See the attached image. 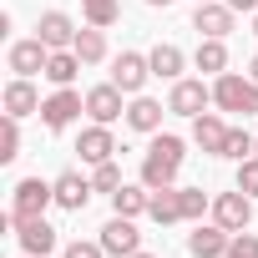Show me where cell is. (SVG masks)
<instances>
[{"label": "cell", "mask_w": 258, "mask_h": 258, "mask_svg": "<svg viewBox=\"0 0 258 258\" xmlns=\"http://www.w3.org/2000/svg\"><path fill=\"white\" fill-rule=\"evenodd\" d=\"M182 137H152L147 157H142V182L147 187H172L177 172H182Z\"/></svg>", "instance_id": "6da1fadb"}, {"label": "cell", "mask_w": 258, "mask_h": 258, "mask_svg": "<svg viewBox=\"0 0 258 258\" xmlns=\"http://www.w3.org/2000/svg\"><path fill=\"white\" fill-rule=\"evenodd\" d=\"M213 101L223 111H238V116H253L258 111V81L253 76H238V71H223L213 81Z\"/></svg>", "instance_id": "7a4b0ae2"}, {"label": "cell", "mask_w": 258, "mask_h": 258, "mask_svg": "<svg viewBox=\"0 0 258 258\" xmlns=\"http://www.w3.org/2000/svg\"><path fill=\"white\" fill-rule=\"evenodd\" d=\"M46 203H56V182H41V177H26V182H16L11 223H31V218H46Z\"/></svg>", "instance_id": "3957f363"}, {"label": "cell", "mask_w": 258, "mask_h": 258, "mask_svg": "<svg viewBox=\"0 0 258 258\" xmlns=\"http://www.w3.org/2000/svg\"><path fill=\"white\" fill-rule=\"evenodd\" d=\"M81 111H86V96H81V91H71V86H61V91H51V96L41 101V121L51 126V132L71 126V121H76Z\"/></svg>", "instance_id": "277c9868"}, {"label": "cell", "mask_w": 258, "mask_h": 258, "mask_svg": "<svg viewBox=\"0 0 258 258\" xmlns=\"http://www.w3.org/2000/svg\"><path fill=\"white\" fill-rule=\"evenodd\" d=\"M213 223H223L228 233H243L253 223V198L238 187V192H218L213 198Z\"/></svg>", "instance_id": "5b68a950"}, {"label": "cell", "mask_w": 258, "mask_h": 258, "mask_svg": "<svg viewBox=\"0 0 258 258\" xmlns=\"http://www.w3.org/2000/svg\"><path fill=\"white\" fill-rule=\"evenodd\" d=\"M101 248H106L111 258H132V253H142V233H137V223L116 213V218L101 228Z\"/></svg>", "instance_id": "8992f818"}, {"label": "cell", "mask_w": 258, "mask_h": 258, "mask_svg": "<svg viewBox=\"0 0 258 258\" xmlns=\"http://www.w3.org/2000/svg\"><path fill=\"white\" fill-rule=\"evenodd\" d=\"M233 6H218V0H203V6L192 11V31L203 36V41H223L228 31H233Z\"/></svg>", "instance_id": "52a82bcc"}, {"label": "cell", "mask_w": 258, "mask_h": 258, "mask_svg": "<svg viewBox=\"0 0 258 258\" xmlns=\"http://www.w3.org/2000/svg\"><path fill=\"white\" fill-rule=\"evenodd\" d=\"M147 76H152V61L137 56V51H121V56L111 61V81H116L126 96H137V91L147 86Z\"/></svg>", "instance_id": "ba28073f"}, {"label": "cell", "mask_w": 258, "mask_h": 258, "mask_svg": "<svg viewBox=\"0 0 258 258\" xmlns=\"http://www.w3.org/2000/svg\"><path fill=\"white\" fill-rule=\"evenodd\" d=\"M121 96H126V91H121L116 81H106V86H91V91H86V111H91V121L111 126V121L126 111V106H121Z\"/></svg>", "instance_id": "9c48e42d"}, {"label": "cell", "mask_w": 258, "mask_h": 258, "mask_svg": "<svg viewBox=\"0 0 258 258\" xmlns=\"http://www.w3.org/2000/svg\"><path fill=\"white\" fill-rule=\"evenodd\" d=\"M152 223H187V187H152Z\"/></svg>", "instance_id": "30bf717a"}, {"label": "cell", "mask_w": 258, "mask_h": 258, "mask_svg": "<svg viewBox=\"0 0 258 258\" xmlns=\"http://www.w3.org/2000/svg\"><path fill=\"white\" fill-rule=\"evenodd\" d=\"M213 101V91L203 81H172V96H167V111L177 116H203V106Z\"/></svg>", "instance_id": "8fae6325"}, {"label": "cell", "mask_w": 258, "mask_h": 258, "mask_svg": "<svg viewBox=\"0 0 258 258\" xmlns=\"http://www.w3.org/2000/svg\"><path fill=\"white\" fill-rule=\"evenodd\" d=\"M228 132H233V126H228L223 116H213V111L192 116V142H198L203 152H213V157H223V147H228Z\"/></svg>", "instance_id": "7c38bea8"}, {"label": "cell", "mask_w": 258, "mask_h": 258, "mask_svg": "<svg viewBox=\"0 0 258 258\" xmlns=\"http://www.w3.org/2000/svg\"><path fill=\"white\" fill-rule=\"evenodd\" d=\"M76 152H81V162H91V167H101V162H111V152H116V137H111V126H86L81 132V142H76Z\"/></svg>", "instance_id": "4fadbf2b"}, {"label": "cell", "mask_w": 258, "mask_h": 258, "mask_svg": "<svg viewBox=\"0 0 258 258\" xmlns=\"http://www.w3.org/2000/svg\"><path fill=\"white\" fill-rule=\"evenodd\" d=\"M36 36H41L51 51H71V46H76V26H71L66 11H46L41 26H36Z\"/></svg>", "instance_id": "5bb4252c"}, {"label": "cell", "mask_w": 258, "mask_h": 258, "mask_svg": "<svg viewBox=\"0 0 258 258\" xmlns=\"http://www.w3.org/2000/svg\"><path fill=\"white\" fill-rule=\"evenodd\" d=\"M46 61H51V46H46L41 36L11 46V71H16V76H36V71H46Z\"/></svg>", "instance_id": "9a60e30c"}, {"label": "cell", "mask_w": 258, "mask_h": 258, "mask_svg": "<svg viewBox=\"0 0 258 258\" xmlns=\"http://www.w3.org/2000/svg\"><path fill=\"white\" fill-rule=\"evenodd\" d=\"M228 243H233V233H228L223 223H208V228H198V233L187 238V253H192V258H223Z\"/></svg>", "instance_id": "2e32d148"}, {"label": "cell", "mask_w": 258, "mask_h": 258, "mask_svg": "<svg viewBox=\"0 0 258 258\" xmlns=\"http://www.w3.org/2000/svg\"><path fill=\"white\" fill-rule=\"evenodd\" d=\"M21 228V248L31 253V258H46L51 248H56V228L46 223V218H31V223H16Z\"/></svg>", "instance_id": "e0dca14e"}, {"label": "cell", "mask_w": 258, "mask_h": 258, "mask_svg": "<svg viewBox=\"0 0 258 258\" xmlns=\"http://www.w3.org/2000/svg\"><path fill=\"white\" fill-rule=\"evenodd\" d=\"M31 111H41V96H36L31 76H16L6 86V116H31Z\"/></svg>", "instance_id": "ac0fdd59"}, {"label": "cell", "mask_w": 258, "mask_h": 258, "mask_svg": "<svg viewBox=\"0 0 258 258\" xmlns=\"http://www.w3.org/2000/svg\"><path fill=\"white\" fill-rule=\"evenodd\" d=\"M91 192H96V187H91L81 172H61V177H56V203H61V208H71V213H81Z\"/></svg>", "instance_id": "d6986e66"}, {"label": "cell", "mask_w": 258, "mask_h": 258, "mask_svg": "<svg viewBox=\"0 0 258 258\" xmlns=\"http://www.w3.org/2000/svg\"><path fill=\"white\" fill-rule=\"evenodd\" d=\"M111 208H116L121 218H142V213L152 208V187H147V182H142V187H126V182H121V187L111 192Z\"/></svg>", "instance_id": "ffe728a7"}, {"label": "cell", "mask_w": 258, "mask_h": 258, "mask_svg": "<svg viewBox=\"0 0 258 258\" xmlns=\"http://www.w3.org/2000/svg\"><path fill=\"white\" fill-rule=\"evenodd\" d=\"M126 126H132V132H157V126H162V101L137 96L132 106H126Z\"/></svg>", "instance_id": "44dd1931"}, {"label": "cell", "mask_w": 258, "mask_h": 258, "mask_svg": "<svg viewBox=\"0 0 258 258\" xmlns=\"http://www.w3.org/2000/svg\"><path fill=\"white\" fill-rule=\"evenodd\" d=\"M76 56H81V66H96V61H106V36H101V26H86V31H76V46H71Z\"/></svg>", "instance_id": "7402d4cb"}, {"label": "cell", "mask_w": 258, "mask_h": 258, "mask_svg": "<svg viewBox=\"0 0 258 258\" xmlns=\"http://www.w3.org/2000/svg\"><path fill=\"white\" fill-rule=\"evenodd\" d=\"M147 61H152V76H162V81H182V51H177V46L162 41V46H152Z\"/></svg>", "instance_id": "603a6c76"}, {"label": "cell", "mask_w": 258, "mask_h": 258, "mask_svg": "<svg viewBox=\"0 0 258 258\" xmlns=\"http://www.w3.org/2000/svg\"><path fill=\"white\" fill-rule=\"evenodd\" d=\"M76 71H81V56L76 51H51V61H46V81H56V86H71L76 81Z\"/></svg>", "instance_id": "cb8c5ba5"}, {"label": "cell", "mask_w": 258, "mask_h": 258, "mask_svg": "<svg viewBox=\"0 0 258 258\" xmlns=\"http://www.w3.org/2000/svg\"><path fill=\"white\" fill-rule=\"evenodd\" d=\"M192 61H198V71H213V76H223V66H228V46H223V41H203Z\"/></svg>", "instance_id": "d4e9b609"}, {"label": "cell", "mask_w": 258, "mask_h": 258, "mask_svg": "<svg viewBox=\"0 0 258 258\" xmlns=\"http://www.w3.org/2000/svg\"><path fill=\"white\" fill-rule=\"evenodd\" d=\"M81 11H86V26H116V16H121V6L116 0H81Z\"/></svg>", "instance_id": "484cf974"}, {"label": "cell", "mask_w": 258, "mask_h": 258, "mask_svg": "<svg viewBox=\"0 0 258 258\" xmlns=\"http://www.w3.org/2000/svg\"><path fill=\"white\" fill-rule=\"evenodd\" d=\"M21 116H6V126H0V162H16L21 157Z\"/></svg>", "instance_id": "4316f807"}, {"label": "cell", "mask_w": 258, "mask_h": 258, "mask_svg": "<svg viewBox=\"0 0 258 258\" xmlns=\"http://www.w3.org/2000/svg\"><path fill=\"white\" fill-rule=\"evenodd\" d=\"M253 147H258V137H248L243 126H233V132H228V147H223V157L243 162V157H253Z\"/></svg>", "instance_id": "83f0119b"}, {"label": "cell", "mask_w": 258, "mask_h": 258, "mask_svg": "<svg viewBox=\"0 0 258 258\" xmlns=\"http://www.w3.org/2000/svg\"><path fill=\"white\" fill-rule=\"evenodd\" d=\"M91 187H96V192H116V187H121V167H116V162H101V167L91 172Z\"/></svg>", "instance_id": "f1b7e54d"}, {"label": "cell", "mask_w": 258, "mask_h": 258, "mask_svg": "<svg viewBox=\"0 0 258 258\" xmlns=\"http://www.w3.org/2000/svg\"><path fill=\"white\" fill-rule=\"evenodd\" d=\"M223 258H258V233H233V243H228V253Z\"/></svg>", "instance_id": "f546056e"}, {"label": "cell", "mask_w": 258, "mask_h": 258, "mask_svg": "<svg viewBox=\"0 0 258 258\" xmlns=\"http://www.w3.org/2000/svg\"><path fill=\"white\" fill-rule=\"evenodd\" d=\"M238 187H243L248 198H258V157H243V162H238Z\"/></svg>", "instance_id": "4dcf8cb0"}, {"label": "cell", "mask_w": 258, "mask_h": 258, "mask_svg": "<svg viewBox=\"0 0 258 258\" xmlns=\"http://www.w3.org/2000/svg\"><path fill=\"white\" fill-rule=\"evenodd\" d=\"M106 248H101V238L96 243H66V258H101Z\"/></svg>", "instance_id": "1f68e13d"}, {"label": "cell", "mask_w": 258, "mask_h": 258, "mask_svg": "<svg viewBox=\"0 0 258 258\" xmlns=\"http://www.w3.org/2000/svg\"><path fill=\"white\" fill-rule=\"evenodd\" d=\"M223 6H233V11H258V0H223Z\"/></svg>", "instance_id": "d6a6232c"}, {"label": "cell", "mask_w": 258, "mask_h": 258, "mask_svg": "<svg viewBox=\"0 0 258 258\" xmlns=\"http://www.w3.org/2000/svg\"><path fill=\"white\" fill-rule=\"evenodd\" d=\"M147 6H157V11H167V6H172V0H147Z\"/></svg>", "instance_id": "836d02e7"}, {"label": "cell", "mask_w": 258, "mask_h": 258, "mask_svg": "<svg viewBox=\"0 0 258 258\" xmlns=\"http://www.w3.org/2000/svg\"><path fill=\"white\" fill-rule=\"evenodd\" d=\"M248 71H253V81H258V56H253V66H248Z\"/></svg>", "instance_id": "e575fe53"}, {"label": "cell", "mask_w": 258, "mask_h": 258, "mask_svg": "<svg viewBox=\"0 0 258 258\" xmlns=\"http://www.w3.org/2000/svg\"><path fill=\"white\" fill-rule=\"evenodd\" d=\"M132 258H157V253H132Z\"/></svg>", "instance_id": "d590c367"}, {"label": "cell", "mask_w": 258, "mask_h": 258, "mask_svg": "<svg viewBox=\"0 0 258 258\" xmlns=\"http://www.w3.org/2000/svg\"><path fill=\"white\" fill-rule=\"evenodd\" d=\"M253 36H258V16H253Z\"/></svg>", "instance_id": "8d00e7d4"}, {"label": "cell", "mask_w": 258, "mask_h": 258, "mask_svg": "<svg viewBox=\"0 0 258 258\" xmlns=\"http://www.w3.org/2000/svg\"><path fill=\"white\" fill-rule=\"evenodd\" d=\"M253 157H258V147H253Z\"/></svg>", "instance_id": "74e56055"}, {"label": "cell", "mask_w": 258, "mask_h": 258, "mask_svg": "<svg viewBox=\"0 0 258 258\" xmlns=\"http://www.w3.org/2000/svg\"><path fill=\"white\" fill-rule=\"evenodd\" d=\"M198 6H203V0H198Z\"/></svg>", "instance_id": "f35d334b"}, {"label": "cell", "mask_w": 258, "mask_h": 258, "mask_svg": "<svg viewBox=\"0 0 258 258\" xmlns=\"http://www.w3.org/2000/svg\"><path fill=\"white\" fill-rule=\"evenodd\" d=\"M26 258H31V253H26Z\"/></svg>", "instance_id": "ab89813d"}]
</instances>
